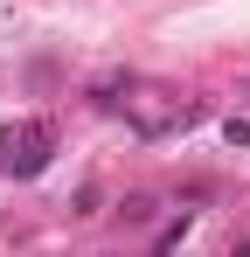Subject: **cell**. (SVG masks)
Wrapping results in <instances>:
<instances>
[{"mask_svg": "<svg viewBox=\"0 0 250 257\" xmlns=\"http://www.w3.org/2000/svg\"><path fill=\"white\" fill-rule=\"evenodd\" d=\"M49 153H56V132L49 125H21V132H0V167L7 174H42L49 167Z\"/></svg>", "mask_w": 250, "mask_h": 257, "instance_id": "6da1fadb", "label": "cell"}, {"mask_svg": "<svg viewBox=\"0 0 250 257\" xmlns=\"http://www.w3.org/2000/svg\"><path fill=\"white\" fill-rule=\"evenodd\" d=\"M153 215H160V202H153V195H125V202H118V222H132V229H146Z\"/></svg>", "mask_w": 250, "mask_h": 257, "instance_id": "7a4b0ae2", "label": "cell"}]
</instances>
